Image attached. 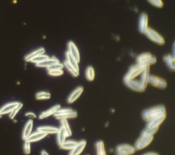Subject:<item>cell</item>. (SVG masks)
<instances>
[{
  "mask_svg": "<svg viewBox=\"0 0 175 155\" xmlns=\"http://www.w3.org/2000/svg\"><path fill=\"white\" fill-rule=\"evenodd\" d=\"M165 113H166L165 107L164 105H157L143 111L142 113V117L144 121L148 122L152 118L161 115L165 114Z\"/></svg>",
  "mask_w": 175,
  "mask_h": 155,
  "instance_id": "obj_1",
  "label": "cell"
},
{
  "mask_svg": "<svg viewBox=\"0 0 175 155\" xmlns=\"http://www.w3.org/2000/svg\"><path fill=\"white\" fill-rule=\"evenodd\" d=\"M53 116L59 120L74 119L77 117V112L71 108H60L54 113Z\"/></svg>",
  "mask_w": 175,
  "mask_h": 155,
  "instance_id": "obj_2",
  "label": "cell"
},
{
  "mask_svg": "<svg viewBox=\"0 0 175 155\" xmlns=\"http://www.w3.org/2000/svg\"><path fill=\"white\" fill-rule=\"evenodd\" d=\"M145 67L146 65L139 64L131 66L124 77V80H133V79L139 78Z\"/></svg>",
  "mask_w": 175,
  "mask_h": 155,
  "instance_id": "obj_3",
  "label": "cell"
},
{
  "mask_svg": "<svg viewBox=\"0 0 175 155\" xmlns=\"http://www.w3.org/2000/svg\"><path fill=\"white\" fill-rule=\"evenodd\" d=\"M157 62V58L151 53H143L136 58V64L151 66Z\"/></svg>",
  "mask_w": 175,
  "mask_h": 155,
  "instance_id": "obj_4",
  "label": "cell"
},
{
  "mask_svg": "<svg viewBox=\"0 0 175 155\" xmlns=\"http://www.w3.org/2000/svg\"><path fill=\"white\" fill-rule=\"evenodd\" d=\"M144 34H145L148 39H150L151 41L157 44V45H163L165 44V40L164 37L160 33H158L157 31L152 29L151 27H148L147 30L145 31Z\"/></svg>",
  "mask_w": 175,
  "mask_h": 155,
  "instance_id": "obj_5",
  "label": "cell"
},
{
  "mask_svg": "<svg viewBox=\"0 0 175 155\" xmlns=\"http://www.w3.org/2000/svg\"><path fill=\"white\" fill-rule=\"evenodd\" d=\"M154 140V136L149 135H140L134 144V148L137 150H142L148 147Z\"/></svg>",
  "mask_w": 175,
  "mask_h": 155,
  "instance_id": "obj_6",
  "label": "cell"
},
{
  "mask_svg": "<svg viewBox=\"0 0 175 155\" xmlns=\"http://www.w3.org/2000/svg\"><path fill=\"white\" fill-rule=\"evenodd\" d=\"M148 84H150L152 86L161 90H164L165 88H166L168 85L167 81L164 79L152 75H149Z\"/></svg>",
  "mask_w": 175,
  "mask_h": 155,
  "instance_id": "obj_7",
  "label": "cell"
},
{
  "mask_svg": "<svg viewBox=\"0 0 175 155\" xmlns=\"http://www.w3.org/2000/svg\"><path fill=\"white\" fill-rule=\"evenodd\" d=\"M125 85L130 90L137 92H142L146 88L143 86L140 81V79H133V80H123Z\"/></svg>",
  "mask_w": 175,
  "mask_h": 155,
  "instance_id": "obj_8",
  "label": "cell"
},
{
  "mask_svg": "<svg viewBox=\"0 0 175 155\" xmlns=\"http://www.w3.org/2000/svg\"><path fill=\"white\" fill-rule=\"evenodd\" d=\"M148 27V16L146 12H142L140 16L138 22V30L142 34H144Z\"/></svg>",
  "mask_w": 175,
  "mask_h": 155,
  "instance_id": "obj_9",
  "label": "cell"
},
{
  "mask_svg": "<svg viewBox=\"0 0 175 155\" xmlns=\"http://www.w3.org/2000/svg\"><path fill=\"white\" fill-rule=\"evenodd\" d=\"M165 118H166V113L156 117V118H152L149 120V121L146 122V126H147V127L160 128V126L162 123L165 121Z\"/></svg>",
  "mask_w": 175,
  "mask_h": 155,
  "instance_id": "obj_10",
  "label": "cell"
},
{
  "mask_svg": "<svg viewBox=\"0 0 175 155\" xmlns=\"http://www.w3.org/2000/svg\"><path fill=\"white\" fill-rule=\"evenodd\" d=\"M67 51L71 54L73 58H74L79 63L80 62L81 57H80V53L77 48V45H75L74 42L73 41H69L67 44Z\"/></svg>",
  "mask_w": 175,
  "mask_h": 155,
  "instance_id": "obj_11",
  "label": "cell"
},
{
  "mask_svg": "<svg viewBox=\"0 0 175 155\" xmlns=\"http://www.w3.org/2000/svg\"><path fill=\"white\" fill-rule=\"evenodd\" d=\"M115 150L120 153L128 155H133L136 152L134 146L129 144H120L117 145Z\"/></svg>",
  "mask_w": 175,
  "mask_h": 155,
  "instance_id": "obj_12",
  "label": "cell"
},
{
  "mask_svg": "<svg viewBox=\"0 0 175 155\" xmlns=\"http://www.w3.org/2000/svg\"><path fill=\"white\" fill-rule=\"evenodd\" d=\"M86 144L87 141L85 140L77 141V144L74 147V148L70 150L69 155H80L84 152L85 146H86Z\"/></svg>",
  "mask_w": 175,
  "mask_h": 155,
  "instance_id": "obj_13",
  "label": "cell"
},
{
  "mask_svg": "<svg viewBox=\"0 0 175 155\" xmlns=\"http://www.w3.org/2000/svg\"><path fill=\"white\" fill-rule=\"evenodd\" d=\"M84 92V88L81 86H79L73 90L72 92L70 94V95L67 98V103L69 104H72L75 103L77 100Z\"/></svg>",
  "mask_w": 175,
  "mask_h": 155,
  "instance_id": "obj_14",
  "label": "cell"
},
{
  "mask_svg": "<svg viewBox=\"0 0 175 155\" xmlns=\"http://www.w3.org/2000/svg\"><path fill=\"white\" fill-rule=\"evenodd\" d=\"M58 62H60V61L58 58H55V57H49L48 59H45L44 61L42 62H40L39 63V64H36V66H37V67H39V68H48L50 67V66L56 64Z\"/></svg>",
  "mask_w": 175,
  "mask_h": 155,
  "instance_id": "obj_15",
  "label": "cell"
},
{
  "mask_svg": "<svg viewBox=\"0 0 175 155\" xmlns=\"http://www.w3.org/2000/svg\"><path fill=\"white\" fill-rule=\"evenodd\" d=\"M47 136V135L44 133L37 131L36 132L33 133H31L29 137H28L25 140L30 142V143H32V142H36L42 140L43 139L45 138Z\"/></svg>",
  "mask_w": 175,
  "mask_h": 155,
  "instance_id": "obj_16",
  "label": "cell"
},
{
  "mask_svg": "<svg viewBox=\"0 0 175 155\" xmlns=\"http://www.w3.org/2000/svg\"><path fill=\"white\" fill-rule=\"evenodd\" d=\"M60 108H61V106H60V105H54V106L51 107L50 109L44 111V112L41 113L39 116V118L40 120H43V119H44V118H49V117L52 116H53L54 113H55L57 112V111H58Z\"/></svg>",
  "mask_w": 175,
  "mask_h": 155,
  "instance_id": "obj_17",
  "label": "cell"
},
{
  "mask_svg": "<svg viewBox=\"0 0 175 155\" xmlns=\"http://www.w3.org/2000/svg\"><path fill=\"white\" fill-rule=\"evenodd\" d=\"M150 75H151L150 74V66H146L144 71H142L140 76V81L142 85L145 88H146V87H147V85H148V77Z\"/></svg>",
  "mask_w": 175,
  "mask_h": 155,
  "instance_id": "obj_18",
  "label": "cell"
},
{
  "mask_svg": "<svg viewBox=\"0 0 175 155\" xmlns=\"http://www.w3.org/2000/svg\"><path fill=\"white\" fill-rule=\"evenodd\" d=\"M56 135L57 144L59 147L66 140V138L69 137L68 134L62 126H60V128H58V131L56 133Z\"/></svg>",
  "mask_w": 175,
  "mask_h": 155,
  "instance_id": "obj_19",
  "label": "cell"
},
{
  "mask_svg": "<svg viewBox=\"0 0 175 155\" xmlns=\"http://www.w3.org/2000/svg\"><path fill=\"white\" fill-rule=\"evenodd\" d=\"M21 103L19 102H14L7 104V105H4L0 109V114L4 115V114H6V113L12 112V111L15 109L17 107H18V106Z\"/></svg>",
  "mask_w": 175,
  "mask_h": 155,
  "instance_id": "obj_20",
  "label": "cell"
},
{
  "mask_svg": "<svg viewBox=\"0 0 175 155\" xmlns=\"http://www.w3.org/2000/svg\"><path fill=\"white\" fill-rule=\"evenodd\" d=\"M33 126H34L33 120L30 119L28 120L24 126L23 133H22V138H23V140H25L30 135V134L31 133V131H32Z\"/></svg>",
  "mask_w": 175,
  "mask_h": 155,
  "instance_id": "obj_21",
  "label": "cell"
},
{
  "mask_svg": "<svg viewBox=\"0 0 175 155\" xmlns=\"http://www.w3.org/2000/svg\"><path fill=\"white\" fill-rule=\"evenodd\" d=\"M38 131L43 132L44 133L48 135L56 134L58 131V128L52 126H42L37 128Z\"/></svg>",
  "mask_w": 175,
  "mask_h": 155,
  "instance_id": "obj_22",
  "label": "cell"
},
{
  "mask_svg": "<svg viewBox=\"0 0 175 155\" xmlns=\"http://www.w3.org/2000/svg\"><path fill=\"white\" fill-rule=\"evenodd\" d=\"M65 58H66L65 60L66 62H67L70 66H71L73 68H74L75 69V70L79 71V62L73 58V57L70 54L68 51H66L65 53Z\"/></svg>",
  "mask_w": 175,
  "mask_h": 155,
  "instance_id": "obj_23",
  "label": "cell"
},
{
  "mask_svg": "<svg viewBox=\"0 0 175 155\" xmlns=\"http://www.w3.org/2000/svg\"><path fill=\"white\" fill-rule=\"evenodd\" d=\"M164 61L170 70L173 71L175 70V58L173 55L168 54L165 55L164 57Z\"/></svg>",
  "mask_w": 175,
  "mask_h": 155,
  "instance_id": "obj_24",
  "label": "cell"
},
{
  "mask_svg": "<svg viewBox=\"0 0 175 155\" xmlns=\"http://www.w3.org/2000/svg\"><path fill=\"white\" fill-rule=\"evenodd\" d=\"M44 53H45V50H44V49L43 48V47H41V48L35 50L33 52H31L29 53L28 55H27L25 57V60L26 62H30L31 60L34 59V58H36V57L39 56L41 54H44Z\"/></svg>",
  "mask_w": 175,
  "mask_h": 155,
  "instance_id": "obj_25",
  "label": "cell"
},
{
  "mask_svg": "<svg viewBox=\"0 0 175 155\" xmlns=\"http://www.w3.org/2000/svg\"><path fill=\"white\" fill-rule=\"evenodd\" d=\"M95 149H96L97 155H107L106 146H105V144L102 140L96 142Z\"/></svg>",
  "mask_w": 175,
  "mask_h": 155,
  "instance_id": "obj_26",
  "label": "cell"
},
{
  "mask_svg": "<svg viewBox=\"0 0 175 155\" xmlns=\"http://www.w3.org/2000/svg\"><path fill=\"white\" fill-rule=\"evenodd\" d=\"M77 144V141L75 140H66L64 143L60 145V148L64 150H71L74 148L76 145Z\"/></svg>",
  "mask_w": 175,
  "mask_h": 155,
  "instance_id": "obj_27",
  "label": "cell"
},
{
  "mask_svg": "<svg viewBox=\"0 0 175 155\" xmlns=\"http://www.w3.org/2000/svg\"><path fill=\"white\" fill-rule=\"evenodd\" d=\"M85 77L89 81H93L95 77V71L93 66H89L85 71Z\"/></svg>",
  "mask_w": 175,
  "mask_h": 155,
  "instance_id": "obj_28",
  "label": "cell"
},
{
  "mask_svg": "<svg viewBox=\"0 0 175 155\" xmlns=\"http://www.w3.org/2000/svg\"><path fill=\"white\" fill-rule=\"evenodd\" d=\"M159 131V128H152L147 127L146 126L144 130L142 131L141 135H149V136H154L155 134L157 133Z\"/></svg>",
  "mask_w": 175,
  "mask_h": 155,
  "instance_id": "obj_29",
  "label": "cell"
},
{
  "mask_svg": "<svg viewBox=\"0 0 175 155\" xmlns=\"http://www.w3.org/2000/svg\"><path fill=\"white\" fill-rule=\"evenodd\" d=\"M60 126H62V127L66 131V133H67L69 135V137L72 135V130L71 126L69 125V123L68 122V120H60Z\"/></svg>",
  "mask_w": 175,
  "mask_h": 155,
  "instance_id": "obj_30",
  "label": "cell"
},
{
  "mask_svg": "<svg viewBox=\"0 0 175 155\" xmlns=\"http://www.w3.org/2000/svg\"><path fill=\"white\" fill-rule=\"evenodd\" d=\"M51 94L49 92H46V91H41L39 92L36 93V99L37 100H48L51 99Z\"/></svg>",
  "mask_w": 175,
  "mask_h": 155,
  "instance_id": "obj_31",
  "label": "cell"
},
{
  "mask_svg": "<svg viewBox=\"0 0 175 155\" xmlns=\"http://www.w3.org/2000/svg\"><path fill=\"white\" fill-rule=\"evenodd\" d=\"M63 64H64V66H65V68L68 71V72L73 76V77H77L79 75V71L75 70L74 68H73L71 66H70L67 62H65Z\"/></svg>",
  "mask_w": 175,
  "mask_h": 155,
  "instance_id": "obj_32",
  "label": "cell"
},
{
  "mask_svg": "<svg viewBox=\"0 0 175 155\" xmlns=\"http://www.w3.org/2000/svg\"><path fill=\"white\" fill-rule=\"evenodd\" d=\"M49 58V55H47L46 54H41L39 56H37L36 57V58H34V59H32L31 60V62H32V63H34V64H39V63L40 62H42L43 61H44V60L47 59H48Z\"/></svg>",
  "mask_w": 175,
  "mask_h": 155,
  "instance_id": "obj_33",
  "label": "cell"
},
{
  "mask_svg": "<svg viewBox=\"0 0 175 155\" xmlns=\"http://www.w3.org/2000/svg\"><path fill=\"white\" fill-rule=\"evenodd\" d=\"M49 75L52 77H60L64 74L63 69H58V70H47Z\"/></svg>",
  "mask_w": 175,
  "mask_h": 155,
  "instance_id": "obj_34",
  "label": "cell"
},
{
  "mask_svg": "<svg viewBox=\"0 0 175 155\" xmlns=\"http://www.w3.org/2000/svg\"><path fill=\"white\" fill-rule=\"evenodd\" d=\"M150 4L156 8H162L164 6V2L162 0H147Z\"/></svg>",
  "mask_w": 175,
  "mask_h": 155,
  "instance_id": "obj_35",
  "label": "cell"
},
{
  "mask_svg": "<svg viewBox=\"0 0 175 155\" xmlns=\"http://www.w3.org/2000/svg\"><path fill=\"white\" fill-rule=\"evenodd\" d=\"M23 153L27 155L30 154L31 153V143L27 140H25L23 144Z\"/></svg>",
  "mask_w": 175,
  "mask_h": 155,
  "instance_id": "obj_36",
  "label": "cell"
},
{
  "mask_svg": "<svg viewBox=\"0 0 175 155\" xmlns=\"http://www.w3.org/2000/svg\"><path fill=\"white\" fill-rule=\"evenodd\" d=\"M64 68H65L64 64H62V63H60V62L58 63H57V64H56L50 66L49 68H47V70H58V69H63Z\"/></svg>",
  "mask_w": 175,
  "mask_h": 155,
  "instance_id": "obj_37",
  "label": "cell"
},
{
  "mask_svg": "<svg viewBox=\"0 0 175 155\" xmlns=\"http://www.w3.org/2000/svg\"><path fill=\"white\" fill-rule=\"evenodd\" d=\"M22 107H23V104L21 103L20 105L18 106V107H17V108H16L15 109H14L13 111H12V112L10 113V118L11 119H13V118H15V116L17 114L18 112H19V110L22 108Z\"/></svg>",
  "mask_w": 175,
  "mask_h": 155,
  "instance_id": "obj_38",
  "label": "cell"
},
{
  "mask_svg": "<svg viewBox=\"0 0 175 155\" xmlns=\"http://www.w3.org/2000/svg\"><path fill=\"white\" fill-rule=\"evenodd\" d=\"M26 117H28V118H30L31 119H35V118H37V116L33 112H27L25 113V115Z\"/></svg>",
  "mask_w": 175,
  "mask_h": 155,
  "instance_id": "obj_39",
  "label": "cell"
},
{
  "mask_svg": "<svg viewBox=\"0 0 175 155\" xmlns=\"http://www.w3.org/2000/svg\"><path fill=\"white\" fill-rule=\"evenodd\" d=\"M156 154H157V153H154V152H148V153H144L142 155H155Z\"/></svg>",
  "mask_w": 175,
  "mask_h": 155,
  "instance_id": "obj_40",
  "label": "cell"
},
{
  "mask_svg": "<svg viewBox=\"0 0 175 155\" xmlns=\"http://www.w3.org/2000/svg\"><path fill=\"white\" fill-rule=\"evenodd\" d=\"M40 155H50L48 153L46 150H43L42 151L40 152Z\"/></svg>",
  "mask_w": 175,
  "mask_h": 155,
  "instance_id": "obj_41",
  "label": "cell"
},
{
  "mask_svg": "<svg viewBox=\"0 0 175 155\" xmlns=\"http://www.w3.org/2000/svg\"><path fill=\"white\" fill-rule=\"evenodd\" d=\"M115 155H128V154H123V153H120L119 152H117L115 150Z\"/></svg>",
  "mask_w": 175,
  "mask_h": 155,
  "instance_id": "obj_42",
  "label": "cell"
},
{
  "mask_svg": "<svg viewBox=\"0 0 175 155\" xmlns=\"http://www.w3.org/2000/svg\"><path fill=\"white\" fill-rule=\"evenodd\" d=\"M2 115H1V114H0V118H2Z\"/></svg>",
  "mask_w": 175,
  "mask_h": 155,
  "instance_id": "obj_43",
  "label": "cell"
},
{
  "mask_svg": "<svg viewBox=\"0 0 175 155\" xmlns=\"http://www.w3.org/2000/svg\"><path fill=\"white\" fill-rule=\"evenodd\" d=\"M155 155H160V154H158V153H157V154H155Z\"/></svg>",
  "mask_w": 175,
  "mask_h": 155,
  "instance_id": "obj_44",
  "label": "cell"
},
{
  "mask_svg": "<svg viewBox=\"0 0 175 155\" xmlns=\"http://www.w3.org/2000/svg\"><path fill=\"white\" fill-rule=\"evenodd\" d=\"M87 155H89V154H87Z\"/></svg>",
  "mask_w": 175,
  "mask_h": 155,
  "instance_id": "obj_45",
  "label": "cell"
}]
</instances>
